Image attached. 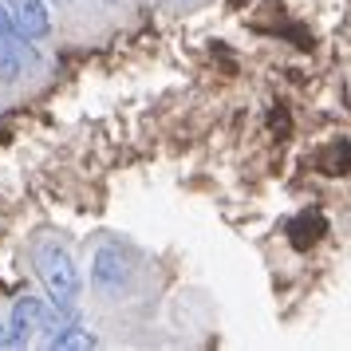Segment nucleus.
Returning <instances> with one entry per match:
<instances>
[{
	"mask_svg": "<svg viewBox=\"0 0 351 351\" xmlns=\"http://www.w3.org/2000/svg\"><path fill=\"white\" fill-rule=\"evenodd\" d=\"M8 8V20L24 40H44L51 32V16H48V4L44 0H4Z\"/></svg>",
	"mask_w": 351,
	"mask_h": 351,
	"instance_id": "4",
	"label": "nucleus"
},
{
	"mask_svg": "<svg viewBox=\"0 0 351 351\" xmlns=\"http://www.w3.org/2000/svg\"><path fill=\"white\" fill-rule=\"evenodd\" d=\"M0 348H8V332H4V324H0Z\"/></svg>",
	"mask_w": 351,
	"mask_h": 351,
	"instance_id": "6",
	"label": "nucleus"
},
{
	"mask_svg": "<svg viewBox=\"0 0 351 351\" xmlns=\"http://www.w3.org/2000/svg\"><path fill=\"white\" fill-rule=\"evenodd\" d=\"M44 324H48V304L40 296H20L8 319V348H24L36 332H44Z\"/></svg>",
	"mask_w": 351,
	"mask_h": 351,
	"instance_id": "3",
	"label": "nucleus"
},
{
	"mask_svg": "<svg viewBox=\"0 0 351 351\" xmlns=\"http://www.w3.org/2000/svg\"><path fill=\"white\" fill-rule=\"evenodd\" d=\"M91 280H95L99 292L119 296V292L130 285V269H127V261H123V253H119V249H99L95 253V269H91Z\"/></svg>",
	"mask_w": 351,
	"mask_h": 351,
	"instance_id": "5",
	"label": "nucleus"
},
{
	"mask_svg": "<svg viewBox=\"0 0 351 351\" xmlns=\"http://www.w3.org/2000/svg\"><path fill=\"white\" fill-rule=\"evenodd\" d=\"M32 265H36V276H40L44 292H48V300L56 308H75L83 280H80V269H75V261H71L64 241L40 237L32 249Z\"/></svg>",
	"mask_w": 351,
	"mask_h": 351,
	"instance_id": "1",
	"label": "nucleus"
},
{
	"mask_svg": "<svg viewBox=\"0 0 351 351\" xmlns=\"http://www.w3.org/2000/svg\"><path fill=\"white\" fill-rule=\"evenodd\" d=\"M107 4H111V0H107Z\"/></svg>",
	"mask_w": 351,
	"mask_h": 351,
	"instance_id": "7",
	"label": "nucleus"
},
{
	"mask_svg": "<svg viewBox=\"0 0 351 351\" xmlns=\"http://www.w3.org/2000/svg\"><path fill=\"white\" fill-rule=\"evenodd\" d=\"M28 44H32V40H24V36L12 28L8 8H4V0H0V80L4 83H16L20 75H24V67L32 64Z\"/></svg>",
	"mask_w": 351,
	"mask_h": 351,
	"instance_id": "2",
	"label": "nucleus"
}]
</instances>
